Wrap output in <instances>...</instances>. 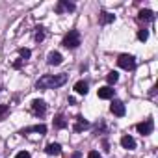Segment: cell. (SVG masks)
Returning a JSON list of instances; mask_svg holds the SVG:
<instances>
[{"instance_id":"cell-7","label":"cell","mask_w":158,"mask_h":158,"mask_svg":"<svg viewBox=\"0 0 158 158\" xmlns=\"http://www.w3.org/2000/svg\"><path fill=\"white\" fill-rule=\"evenodd\" d=\"M32 110H34L35 115H45V114H47V104H45V101H41V99L32 101Z\"/></svg>"},{"instance_id":"cell-10","label":"cell","mask_w":158,"mask_h":158,"mask_svg":"<svg viewBox=\"0 0 158 158\" xmlns=\"http://www.w3.org/2000/svg\"><path fill=\"white\" fill-rule=\"evenodd\" d=\"M121 145H123L125 149H128V151H132V149H136V139H134L132 136H128V134H125V136L121 138Z\"/></svg>"},{"instance_id":"cell-5","label":"cell","mask_w":158,"mask_h":158,"mask_svg":"<svg viewBox=\"0 0 158 158\" xmlns=\"http://www.w3.org/2000/svg\"><path fill=\"white\" fill-rule=\"evenodd\" d=\"M74 10H76V6H74L73 2H69V0H60L58 6H56V13H58V15L69 13V11H74Z\"/></svg>"},{"instance_id":"cell-27","label":"cell","mask_w":158,"mask_h":158,"mask_svg":"<svg viewBox=\"0 0 158 158\" xmlns=\"http://www.w3.org/2000/svg\"><path fill=\"white\" fill-rule=\"evenodd\" d=\"M67 158H69V156H67ZM71 158H82V154L76 151V152H73V156H71Z\"/></svg>"},{"instance_id":"cell-16","label":"cell","mask_w":158,"mask_h":158,"mask_svg":"<svg viewBox=\"0 0 158 158\" xmlns=\"http://www.w3.org/2000/svg\"><path fill=\"white\" fill-rule=\"evenodd\" d=\"M69 123H67V119H65V115H61V114H58L56 117H54V127L56 128H65Z\"/></svg>"},{"instance_id":"cell-28","label":"cell","mask_w":158,"mask_h":158,"mask_svg":"<svg viewBox=\"0 0 158 158\" xmlns=\"http://www.w3.org/2000/svg\"><path fill=\"white\" fill-rule=\"evenodd\" d=\"M154 95H156V86L151 88V97H154Z\"/></svg>"},{"instance_id":"cell-17","label":"cell","mask_w":158,"mask_h":158,"mask_svg":"<svg viewBox=\"0 0 158 158\" xmlns=\"http://www.w3.org/2000/svg\"><path fill=\"white\" fill-rule=\"evenodd\" d=\"M115 21V15L108 13V11H101V24H110Z\"/></svg>"},{"instance_id":"cell-25","label":"cell","mask_w":158,"mask_h":158,"mask_svg":"<svg viewBox=\"0 0 158 158\" xmlns=\"http://www.w3.org/2000/svg\"><path fill=\"white\" fill-rule=\"evenodd\" d=\"M102 147H104V151H106V152L110 151V143H108V139H102Z\"/></svg>"},{"instance_id":"cell-4","label":"cell","mask_w":158,"mask_h":158,"mask_svg":"<svg viewBox=\"0 0 158 158\" xmlns=\"http://www.w3.org/2000/svg\"><path fill=\"white\" fill-rule=\"evenodd\" d=\"M136 128H138V132H139L141 136H147V134H151V132H152V128H154V121L149 117V119H145L143 123H138V125H136Z\"/></svg>"},{"instance_id":"cell-13","label":"cell","mask_w":158,"mask_h":158,"mask_svg":"<svg viewBox=\"0 0 158 158\" xmlns=\"http://www.w3.org/2000/svg\"><path fill=\"white\" fill-rule=\"evenodd\" d=\"M138 19L143 21V23H151V21H154V13H152L151 10H141V11L138 13Z\"/></svg>"},{"instance_id":"cell-6","label":"cell","mask_w":158,"mask_h":158,"mask_svg":"<svg viewBox=\"0 0 158 158\" xmlns=\"http://www.w3.org/2000/svg\"><path fill=\"white\" fill-rule=\"evenodd\" d=\"M110 112H112L114 115H117V117H123L127 110H125V104L115 99V101H112V104H110Z\"/></svg>"},{"instance_id":"cell-23","label":"cell","mask_w":158,"mask_h":158,"mask_svg":"<svg viewBox=\"0 0 158 158\" xmlns=\"http://www.w3.org/2000/svg\"><path fill=\"white\" fill-rule=\"evenodd\" d=\"M88 158H102V156H101L99 151H89V152H88Z\"/></svg>"},{"instance_id":"cell-1","label":"cell","mask_w":158,"mask_h":158,"mask_svg":"<svg viewBox=\"0 0 158 158\" xmlns=\"http://www.w3.org/2000/svg\"><path fill=\"white\" fill-rule=\"evenodd\" d=\"M67 82V74H43L35 82L37 89H54Z\"/></svg>"},{"instance_id":"cell-11","label":"cell","mask_w":158,"mask_h":158,"mask_svg":"<svg viewBox=\"0 0 158 158\" xmlns=\"http://www.w3.org/2000/svg\"><path fill=\"white\" fill-rule=\"evenodd\" d=\"M88 127H89V121H86L84 117H76V123H74L73 130H74V132H82V130H86Z\"/></svg>"},{"instance_id":"cell-2","label":"cell","mask_w":158,"mask_h":158,"mask_svg":"<svg viewBox=\"0 0 158 158\" xmlns=\"http://www.w3.org/2000/svg\"><path fill=\"white\" fill-rule=\"evenodd\" d=\"M80 43H82V37H80V32H78V30H69V34L61 41V45L65 48H78Z\"/></svg>"},{"instance_id":"cell-15","label":"cell","mask_w":158,"mask_h":158,"mask_svg":"<svg viewBox=\"0 0 158 158\" xmlns=\"http://www.w3.org/2000/svg\"><path fill=\"white\" fill-rule=\"evenodd\" d=\"M88 89H89V86H88V82H84V80H80V82L74 84V91H76L78 95H86Z\"/></svg>"},{"instance_id":"cell-20","label":"cell","mask_w":158,"mask_h":158,"mask_svg":"<svg viewBox=\"0 0 158 158\" xmlns=\"http://www.w3.org/2000/svg\"><path fill=\"white\" fill-rule=\"evenodd\" d=\"M19 54H21V58H23V61H24V60H28V58L32 56V52H30V48H19Z\"/></svg>"},{"instance_id":"cell-9","label":"cell","mask_w":158,"mask_h":158,"mask_svg":"<svg viewBox=\"0 0 158 158\" xmlns=\"http://www.w3.org/2000/svg\"><path fill=\"white\" fill-rule=\"evenodd\" d=\"M61 61H63V56H61L60 52H56V50L48 52V56H47V63H48V65H60Z\"/></svg>"},{"instance_id":"cell-26","label":"cell","mask_w":158,"mask_h":158,"mask_svg":"<svg viewBox=\"0 0 158 158\" xmlns=\"http://www.w3.org/2000/svg\"><path fill=\"white\" fill-rule=\"evenodd\" d=\"M13 67H15V69H21V67H23V60H19V61H15V63H13Z\"/></svg>"},{"instance_id":"cell-22","label":"cell","mask_w":158,"mask_h":158,"mask_svg":"<svg viewBox=\"0 0 158 158\" xmlns=\"http://www.w3.org/2000/svg\"><path fill=\"white\" fill-rule=\"evenodd\" d=\"M8 112H10V104H0V119H2Z\"/></svg>"},{"instance_id":"cell-19","label":"cell","mask_w":158,"mask_h":158,"mask_svg":"<svg viewBox=\"0 0 158 158\" xmlns=\"http://www.w3.org/2000/svg\"><path fill=\"white\" fill-rule=\"evenodd\" d=\"M117 80H119V74H117L115 71H112V73H108V74H106V82H108L110 86H112V84H115Z\"/></svg>"},{"instance_id":"cell-14","label":"cell","mask_w":158,"mask_h":158,"mask_svg":"<svg viewBox=\"0 0 158 158\" xmlns=\"http://www.w3.org/2000/svg\"><path fill=\"white\" fill-rule=\"evenodd\" d=\"M114 89L110 86H104V88H99V99H112L114 97Z\"/></svg>"},{"instance_id":"cell-24","label":"cell","mask_w":158,"mask_h":158,"mask_svg":"<svg viewBox=\"0 0 158 158\" xmlns=\"http://www.w3.org/2000/svg\"><path fill=\"white\" fill-rule=\"evenodd\" d=\"M15 158H30V152L28 151H21V152H17Z\"/></svg>"},{"instance_id":"cell-21","label":"cell","mask_w":158,"mask_h":158,"mask_svg":"<svg viewBox=\"0 0 158 158\" xmlns=\"http://www.w3.org/2000/svg\"><path fill=\"white\" fill-rule=\"evenodd\" d=\"M147 37H149V32H147L145 28H141V30L138 32V39H139V41H147Z\"/></svg>"},{"instance_id":"cell-12","label":"cell","mask_w":158,"mask_h":158,"mask_svg":"<svg viewBox=\"0 0 158 158\" xmlns=\"http://www.w3.org/2000/svg\"><path fill=\"white\" fill-rule=\"evenodd\" d=\"M45 152H47L48 156H58V154H61V147H60L58 143H48V145L45 147Z\"/></svg>"},{"instance_id":"cell-18","label":"cell","mask_w":158,"mask_h":158,"mask_svg":"<svg viewBox=\"0 0 158 158\" xmlns=\"http://www.w3.org/2000/svg\"><path fill=\"white\" fill-rule=\"evenodd\" d=\"M34 39H35L37 43H41V41L45 39V30H43L41 26H37V28L34 30Z\"/></svg>"},{"instance_id":"cell-3","label":"cell","mask_w":158,"mask_h":158,"mask_svg":"<svg viewBox=\"0 0 158 158\" xmlns=\"http://www.w3.org/2000/svg\"><path fill=\"white\" fill-rule=\"evenodd\" d=\"M117 65H119L121 69H125V71H134V67H136V58L130 56V54H121V56L117 58Z\"/></svg>"},{"instance_id":"cell-8","label":"cell","mask_w":158,"mask_h":158,"mask_svg":"<svg viewBox=\"0 0 158 158\" xmlns=\"http://www.w3.org/2000/svg\"><path fill=\"white\" fill-rule=\"evenodd\" d=\"M30 132H37V134H47V127L45 125H32V127H26V128H23L19 134H23V136H26V134H30Z\"/></svg>"}]
</instances>
